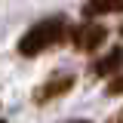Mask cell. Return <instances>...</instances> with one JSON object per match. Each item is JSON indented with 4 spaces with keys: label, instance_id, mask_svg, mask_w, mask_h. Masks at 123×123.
Listing matches in <instances>:
<instances>
[{
    "label": "cell",
    "instance_id": "6",
    "mask_svg": "<svg viewBox=\"0 0 123 123\" xmlns=\"http://www.w3.org/2000/svg\"><path fill=\"white\" fill-rule=\"evenodd\" d=\"M108 92L111 95H123V74H114V80L108 83Z\"/></svg>",
    "mask_w": 123,
    "mask_h": 123
},
{
    "label": "cell",
    "instance_id": "5",
    "mask_svg": "<svg viewBox=\"0 0 123 123\" xmlns=\"http://www.w3.org/2000/svg\"><path fill=\"white\" fill-rule=\"evenodd\" d=\"M111 12H123V0H86L83 3V15H111Z\"/></svg>",
    "mask_w": 123,
    "mask_h": 123
},
{
    "label": "cell",
    "instance_id": "1",
    "mask_svg": "<svg viewBox=\"0 0 123 123\" xmlns=\"http://www.w3.org/2000/svg\"><path fill=\"white\" fill-rule=\"evenodd\" d=\"M68 18L65 15H49V18H40L37 25H31L25 31V37L18 40V52L25 55V59H34V55H40L46 49H52V46H59L65 37H68Z\"/></svg>",
    "mask_w": 123,
    "mask_h": 123
},
{
    "label": "cell",
    "instance_id": "8",
    "mask_svg": "<svg viewBox=\"0 0 123 123\" xmlns=\"http://www.w3.org/2000/svg\"><path fill=\"white\" fill-rule=\"evenodd\" d=\"M71 123H89V120H71Z\"/></svg>",
    "mask_w": 123,
    "mask_h": 123
},
{
    "label": "cell",
    "instance_id": "9",
    "mask_svg": "<svg viewBox=\"0 0 123 123\" xmlns=\"http://www.w3.org/2000/svg\"><path fill=\"white\" fill-rule=\"evenodd\" d=\"M0 123H6V120H0Z\"/></svg>",
    "mask_w": 123,
    "mask_h": 123
},
{
    "label": "cell",
    "instance_id": "4",
    "mask_svg": "<svg viewBox=\"0 0 123 123\" xmlns=\"http://www.w3.org/2000/svg\"><path fill=\"white\" fill-rule=\"evenodd\" d=\"M120 68H123V46H114L111 52H105L92 65V71L98 77H114V74H120Z\"/></svg>",
    "mask_w": 123,
    "mask_h": 123
},
{
    "label": "cell",
    "instance_id": "2",
    "mask_svg": "<svg viewBox=\"0 0 123 123\" xmlns=\"http://www.w3.org/2000/svg\"><path fill=\"white\" fill-rule=\"evenodd\" d=\"M105 40H108V28L98 22H83V25L71 28V43L80 52H95L105 46Z\"/></svg>",
    "mask_w": 123,
    "mask_h": 123
},
{
    "label": "cell",
    "instance_id": "3",
    "mask_svg": "<svg viewBox=\"0 0 123 123\" xmlns=\"http://www.w3.org/2000/svg\"><path fill=\"white\" fill-rule=\"evenodd\" d=\"M71 89H74V77L71 74H52L43 86H37L34 102H37V105H46V102H52V98H62L65 92H71Z\"/></svg>",
    "mask_w": 123,
    "mask_h": 123
},
{
    "label": "cell",
    "instance_id": "7",
    "mask_svg": "<svg viewBox=\"0 0 123 123\" xmlns=\"http://www.w3.org/2000/svg\"><path fill=\"white\" fill-rule=\"evenodd\" d=\"M111 123H123V114H120V117H114V120H111Z\"/></svg>",
    "mask_w": 123,
    "mask_h": 123
}]
</instances>
